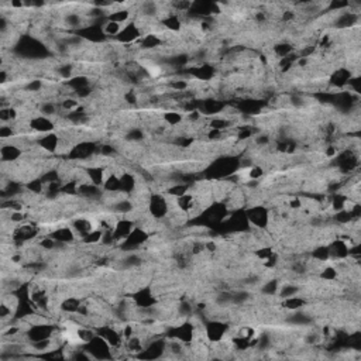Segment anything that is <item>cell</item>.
<instances>
[{
	"mask_svg": "<svg viewBox=\"0 0 361 361\" xmlns=\"http://www.w3.org/2000/svg\"><path fill=\"white\" fill-rule=\"evenodd\" d=\"M247 222L257 229H265L270 225L271 214L267 207L261 205H254L247 210Z\"/></svg>",
	"mask_w": 361,
	"mask_h": 361,
	"instance_id": "6da1fadb",
	"label": "cell"
},
{
	"mask_svg": "<svg viewBox=\"0 0 361 361\" xmlns=\"http://www.w3.org/2000/svg\"><path fill=\"white\" fill-rule=\"evenodd\" d=\"M0 157H1V164H14L24 157V150L11 141H6L1 143Z\"/></svg>",
	"mask_w": 361,
	"mask_h": 361,
	"instance_id": "7a4b0ae2",
	"label": "cell"
},
{
	"mask_svg": "<svg viewBox=\"0 0 361 361\" xmlns=\"http://www.w3.org/2000/svg\"><path fill=\"white\" fill-rule=\"evenodd\" d=\"M229 332V327L226 325L225 322L222 320H212L210 323H207L206 327H205V335H206V338L207 341L210 343H219L222 341L223 338H226V335Z\"/></svg>",
	"mask_w": 361,
	"mask_h": 361,
	"instance_id": "3957f363",
	"label": "cell"
},
{
	"mask_svg": "<svg viewBox=\"0 0 361 361\" xmlns=\"http://www.w3.org/2000/svg\"><path fill=\"white\" fill-rule=\"evenodd\" d=\"M30 129L40 133V134H48V133H54L56 130V123L51 119V117H45L41 114H35L30 119Z\"/></svg>",
	"mask_w": 361,
	"mask_h": 361,
	"instance_id": "277c9868",
	"label": "cell"
},
{
	"mask_svg": "<svg viewBox=\"0 0 361 361\" xmlns=\"http://www.w3.org/2000/svg\"><path fill=\"white\" fill-rule=\"evenodd\" d=\"M101 28L104 37H107V38H117V35L122 33V30H123V26L114 22H110V20H104L101 24Z\"/></svg>",
	"mask_w": 361,
	"mask_h": 361,
	"instance_id": "5b68a950",
	"label": "cell"
},
{
	"mask_svg": "<svg viewBox=\"0 0 361 361\" xmlns=\"http://www.w3.org/2000/svg\"><path fill=\"white\" fill-rule=\"evenodd\" d=\"M305 305H306V301H305L304 298H301L299 295L291 296L288 299H282V308H285L286 310H291V312L301 310Z\"/></svg>",
	"mask_w": 361,
	"mask_h": 361,
	"instance_id": "8992f818",
	"label": "cell"
},
{
	"mask_svg": "<svg viewBox=\"0 0 361 361\" xmlns=\"http://www.w3.org/2000/svg\"><path fill=\"white\" fill-rule=\"evenodd\" d=\"M299 291L301 288L296 285V284H289V282H285L280 285V289H278V295L281 299H288L291 296H295V295H299Z\"/></svg>",
	"mask_w": 361,
	"mask_h": 361,
	"instance_id": "52a82bcc",
	"label": "cell"
},
{
	"mask_svg": "<svg viewBox=\"0 0 361 361\" xmlns=\"http://www.w3.org/2000/svg\"><path fill=\"white\" fill-rule=\"evenodd\" d=\"M319 277L327 282H333L338 278V271L333 265H327V267H323L319 271Z\"/></svg>",
	"mask_w": 361,
	"mask_h": 361,
	"instance_id": "ba28073f",
	"label": "cell"
},
{
	"mask_svg": "<svg viewBox=\"0 0 361 361\" xmlns=\"http://www.w3.org/2000/svg\"><path fill=\"white\" fill-rule=\"evenodd\" d=\"M278 289H280V282H278V280H274V278L264 282V285L261 286V292H262V295H267V296L277 295Z\"/></svg>",
	"mask_w": 361,
	"mask_h": 361,
	"instance_id": "9c48e42d",
	"label": "cell"
}]
</instances>
